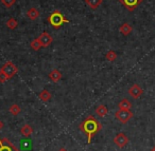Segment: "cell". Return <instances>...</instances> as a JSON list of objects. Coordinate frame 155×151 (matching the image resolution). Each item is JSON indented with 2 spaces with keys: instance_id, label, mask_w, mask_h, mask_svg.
<instances>
[{
  "instance_id": "cell-21",
  "label": "cell",
  "mask_w": 155,
  "mask_h": 151,
  "mask_svg": "<svg viewBox=\"0 0 155 151\" xmlns=\"http://www.w3.org/2000/svg\"><path fill=\"white\" fill-rule=\"evenodd\" d=\"M105 58L108 60V61H115L117 58V54L115 51H113V50H110V51H108L107 53H106L105 55Z\"/></svg>"
},
{
  "instance_id": "cell-11",
  "label": "cell",
  "mask_w": 155,
  "mask_h": 151,
  "mask_svg": "<svg viewBox=\"0 0 155 151\" xmlns=\"http://www.w3.org/2000/svg\"><path fill=\"white\" fill-rule=\"evenodd\" d=\"M132 26L130 24H127V22H124V24H122L120 26V28H119V31H120V33L122 35H124V36H127V35L131 34L132 32Z\"/></svg>"
},
{
  "instance_id": "cell-7",
  "label": "cell",
  "mask_w": 155,
  "mask_h": 151,
  "mask_svg": "<svg viewBox=\"0 0 155 151\" xmlns=\"http://www.w3.org/2000/svg\"><path fill=\"white\" fill-rule=\"evenodd\" d=\"M0 151H19L8 138H1L0 140Z\"/></svg>"
},
{
  "instance_id": "cell-22",
  "label": "cell",
  "mask_w": 155,
  "mask_h": 151,
  "mask_svg": "<svg viewBox=\"0 0 155 151\" xmlns=\"http://www.w3.org/2000/svg\"><path fill=\"white\" fill-rule=\"evenodd\" d=\"M16 2V0H1V3L5 5V8H11Z\"/></svg>"
},
{
  "instance_id": "cell-12",
  "label": "cell",
  "mask_w": 155,
  "mask_h": 151,
  "mask_svg": "<svg viewBox=\"0 0 155 151\" xmlns=\"http://www.w3.org/2000/svg\"><path fill=\"white\" fill-rule=\"evenodd\" d=\"M27 17L29 18L30 20H36L37 18L39 17V12L37 11V9H35V8H31V9L28 10V12H27Z\"/></svg>"
},
{
  "instance_id": "cell-26",
  "label": "cell",
  "mask_w": 155,
  "mask_h": 151,
  "mask_svg": "<svg viewBox=\"0 0 155 151\" xmlns=\"http://www.w3.org/2000/svg\"><path fill=\"white\" fill-rule=\"evenodd\" d=\"M151 151H155V146L153 147V148H152V150H151Z\"/></svg>"
},
{
  "instance_id": "cell-19",
  "label": "cell",
  "mask_w": 155,
  "mask_h": 151,
  "mask_svg": "<svg viewBox=\"0 0 155 151\" xmlns=\"http://www.w3.org/2000/svg\"><path fill=\"white\" fill-rule=\"evenodd\" d=\"M17 26H18V21L15 18H10L7 21V27L10 30H15V29L17 28Z\"/></svg>"
},
{
  "instance_id": "cell-24",
  "label": "cell",
  "mask_w": 155,
  "mask_h": 151,
  "mask_svg": "<svg viewBox=\"0 0 155 151\" xmlns=\"http://www.w3.org/2000/svg\"><path fill=\"white\" fill-rule=\"evenodd\" d=\"M58 151H68V150L65 149V148H61V149H58Z\"/></svg>"
},
{
  "instance_id": "cell-16",
  "label": "cell",
  "mask_w": 155,
  "mask_h": 151,
  "mask_svg": "<svg viewBox=\"0 0 155 151\" xmlns=\"http://www.w3.org/2000/svg\"><path fill=\"white\" fill-rule=\"evenodd\" d=\"M38 97H39V99H41L43 102H49V100L51 99L52 95L48 90L44 89V90H41V92L39 93Z\"/></svg>"
},
{
  "instance_id": "cell-20",
  "label": "cell",
  "mask_w": 155,
  "mask_h": 151,
  "mask_svg": "<svg viewBox=\"0 0 155 151\" xmlns=\"http://www.w3.org/2000/svg\"><path fill=\"white\" fill-rule=\"evenodd\" d=\"M30 47L32 48L34 51H38V50L41 48V42H39L38 38L33 39V40L31 41V43H30Z\"/></svg>"
},
{
  "instance_id": "cell-8",
  "label": "cell",
  "mask_w": 155,
  "mask_h": 151,
  "mask_svg": "<svg viewBox=\"0 0 155 151\" xmlns=\"http://www.w3.org/2000/svg\"><path fill=\"white\" fill-rule=\"evenodd\" d=\"M37 38H38L39 42H41V48L49 47V46L52 43V41H53V38H52V36L49 34V33H47V32H43L38 37H37Z\"/></svg>"
},
{
  "instance_id": "cell-2",
  "label": "cell",
  "mask_w": 155,
  "mask_h": 151,
  "mask_svg": "<svg viewBox=\"0 0 155 151\" xmlns=\"http://www.w3.org/2000/svg\"><path fill=\"white\" fill-rule=\"evenodd\" d=\"M47 20L54 29H58L61 26H62V24H68V22H69V20L66 19V18L63 16V14L61 13L60 11H58V10H56V11H54L53 13H52L51 15L48 17Z\"/></svg>"
},
{
  "instance_id": "cell-17",
  "label": "cell",
  "mask_w": 155,
  "mask_h": 151,
  "mask_svg": "<svg viewBox=\"0 0 155 151\" xmlns=\"http://www.w3.org/2000/svg\"><path fill=\"white\" fill-rule=\"evenodd\" d=\"M102 1H103V0H85L86 5H88L91 9H93V10L98 9V8L101 5Z\"/></svg>"
},
{
  "instance_id": "cell-13",
  "label": "cell",
  "mask_w": 155,
  "mask_h": 151,
  "mask_svg": "<svg viewBox=\"0 0 155 151\" xmlns=\"http://www.w3.org/2000/svg\"><path fill=\"white\" fill-rule=\"evenodd\" d=\"M118 108L120 110H130L132 108V102H130L127 98H123L119 102L118 104Z\"/></svg>"
},
{
  "instance_id": "cell-18",
  "label": "cell",
  "mask_w": 155,
  "mask_h": 151,
  "mask_svg": "<svg viewBox=\"0 0 155 151\" xmlns=\"http://www.w3.org/2000/svg\"><path fill=\"white\" fill-rule=\"evenodd\" d=\"M9 111H10V113H11L12 115L16 116V115H18L20 112H21V108H20V107L18 106L17 104H13L11 107H10Z\"/></svg>"
},
{
  "instance_id": "cell-1",
  "label": "cell",
  "mask_w": 155,
  "mask_h": 151,
  "mask_svg": "<svg viewBox=\"0 0 155 151\" xmlns=\"http://www.w3.org/2000/svg\"><path fill=\"white\" fill-rule=\"evenodd\" d=\"M80 129L87 135V144H91L93 136L102 129V125L93 115H89L81 123Z\"/></svg>"
},
{
  "instance_id": "cell-10",
  "label": "cell",
  "mask_w": 155,
  "mask_h": 151,
  "mask_svg": "<svg viewBox=\"0 0 155 151\" xmlns=\"http://www.w3.org/2000/svg\"><path fill=\"white\" fill-rule=\"evenodd\" d=\"M48 76H49V78L51 79L52 81H54V83H58V80H61V79H62L63 75H62V73L58 70V69H54V70H52L51 72L48 74Z\"/></svg>"
},
{
  "instance_id": "cell-6",
  "label": "cell",
  "mask_w": 155,
  "mask_h": 151,
  "mask_svg": "<svg viewBox=\"0 0 155 151\" xmlns=\"http://www.w3.org/2000/svg\"><path fill=\"white\" fill-rule=\"evenodd\" d=\"M119 2L129 12H133L142 2V0H119Z\"/></svg>"
},
{
  "instance_id": "cell-23",
  "label": "cell",
  "mask_w": 155,
  "mask_h": 151,
  "mask_svg": "<svg viewBox=\"0 0 155 151\" xmlns=\"http://www.w3.org/2000/svg\"><path fill=\"white\" fill-rule=\"evenodd\" d=\"M7 80H8L7 75H5V73L2 72V71L0 70V83H5Z\"/></svg>"
},
{
  "instance_id": "cell-4",
  "label": "cell",
  "mask_w": 155,
  "mask_h": 151,
  "mask_svg": "<svg viewBox=\"0 0 155 151\" xmlns=\"http://www.w3.org/2000/svg\"><path fill=\"white\" fill-rule=\"evenodd\" d=\"M115 117H116L120 123L127 124V121L133 117V112H132L131 110H120V109H119V110L116 111V113H115Z\"/></svg>"
},
{
  "instance_id": "cell-25",
  "label": "cell",
  "mask_w": 155,
  "mask_h": 151,
  "mask_svg": "<svg viewBox=\"0 0 155 151\" xmlns=\"http://www.w3.org/2000/svg\"><path fill=\"white\" fill-rule=\"evenodd\" d=\"M1 128H2V123L0 121V129H1Z\"/></svg>"
},
{
  "instance_id": "cell-3",
  "label": "cell",
  "mask_w": 155,
  "mask_h": 151,
  "mask_svg": "<svg viewBox=\"0 0 155 151\" xmlns=\"http://www.w3.org/2000/svg\"><path fill=\"white\" fill-rule=\"evenodd\" d=\"M0 70L7 75L8 79L13 78V77L16 75V73L18 72V68L12 61H7L2 67H1Z\"/></svg>"
},
{
  "instance_id": "cell-15",
  "label": "cell",
  "mask_w": 155,
  "mask_h": 151,
  "mask_svg": "<svg viewBox=\"0 0 155 151\" xmlns=\"http://www.w3.org/2000/svg\"><path fill=\"white\" fill-rule=\"evenodd\" d=\"M95 111H96V114H97L99 117H104L108 113L107 108H106V106H104V105H100V106H98Z\"/></svg>"
},
{
  "instance_id": "cell-14",
  "label": "cell",
  "mask_w": 155,
  "mask_h": 151,
  "mask_svg": "<svg viewBox=\"0 0 155 151\" xmlns=\"http://www.w3.org/2000/svg\"><path fill=\"white\" fill-rule=\"evenodd\" d=\"M32 132H33L32 127H31L30 125H28V124L24 125L21 127V129H20V133H21V135H24L25 137H29V136L32 134Z\"/></svg>"
},
{
  "instance_id": "cell-9",
  "label": "cell",
  "mask_w": 155,
  "mask_h": 151,
  "mask_svg": "<svg viewBox=\"0 0 155 151\" xmlns=\"http://www.w3.org/2000/svg\"><path fill=\"white\" fill-rule=\"evenodd\" d=\"M142 93H143V90L141 89V87H140L139 85H136V83L135 85H133L129 89V94L134 98V99L139 98L140 96L142 95Z\"/></svg>"
},
{
  "instance_id": "cell-5",
  "label": "cell",
  "mask_w": 155,
  "mask_h": 151,
  "mask_svg": "<svg viewBox=\"0 0 155 151\" xmlns=\"http://www.w3.org/2000/svg\"><path fill=\"white\" fill-rule=\"evenodd\" d=\"M114 144L116 145L118 148H124V147L129 144V138L125 135V133L119 132L114 137Z\"/></svg>"
}]
</instances>
